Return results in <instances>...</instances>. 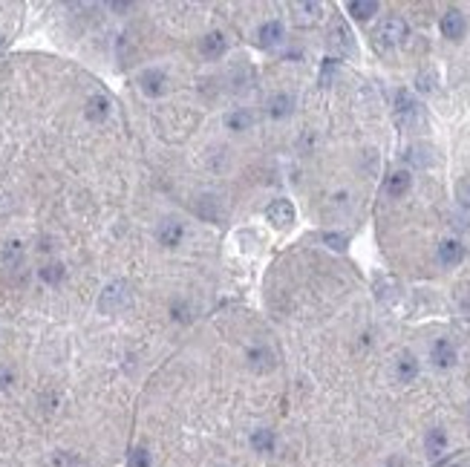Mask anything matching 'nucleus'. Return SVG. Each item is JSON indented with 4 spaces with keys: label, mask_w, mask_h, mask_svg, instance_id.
I'll use <instances>...</instances> for the list:
<instances>
[{
    "label": "nucleus",
    "mask_w": 470,
    "mask_h": 467,
    "mask_svg": "<svg viewBox=\"0 0 470 467\" xmlns=\"http://www.w3.org/2000/svg\"><path fill=\"white\" fill-rule=\"evenodd\" d=\"M444 450H447V433L441 430V427H433V430L424 436V453L430 459H439Z\"/></svg>",
    "instance_id": "2eb2a0df"
},
{
    "label": "nucleus",
    "mask_w": 470,
    "mask_h": 467,
    "mask_svg": "<svg viewBox=\"0 0 470 467\" xmlns=\"http://www.w3.org/2000/svg\"><path fill=\"white\" fill-rule=\"evenodd\" d=\"M396 122L398 127H407V130L421 124V104L416 101L413 92H407V90L396 92Z\"/></svg>",
    "instance_id": "f03ea898"
},
{
    "label": "nucleus",
    "mask_w": 470,
    "mask_h": 467,
    "mask_svg": "<svg viewBox=\"0 0 470 467\" xmlns=\"http://www.w3.org/2000/svg\"><path fill=\"white\" fill-rule=\"evenodd\" d=\"M329 44H332V49H338L341 55H352V52H355V41H352V32H349L343 24H335V26H332V32H329Z\"/></svg>",
    "instance_id": "ddd939ff"
},
{
    "label": "nucleus",
    "mask_w": 470,
    "mask_h": 467,
    "mask_svg": "<svg viewBox=\"0 0 470 467\" xmlns=\"http://www.w3.org/2000/svg\"><path fill=\"white\" fill-rule=\"evenodd\" d=\"M165 81H168V78H165L162 69H145V72L139 75V87H142L145 95H150V99H153V95H162Z\"/></svg>",
    "instance_id": "4468645a"
},
{
    "label": "nucleus",
    "mask_w": 470,
    "mask_h": 467,
    "mask_svg": "<svg viewBox=\"0 0 470 467\" xmlns=\"http://www.w3.org/2000/svg\"><path fill=\"white\" fill-rule=\"evenodd\" d=\"M170 315H173V320H179V323H191V306L185 303V300H176L173 306H170Z\"/></svg>",
    "instance_id": "a878e982"
},
{
    "label": "nucleus",
    "mask_w": 470,
    "mask_h": 467,
    "mask_svg": "<svg viewBox=\"0 0 470 467\" xmlns=\"http://www.w3.org/2000/svg\"><path fill=\"white\" fill-rule=\"evenodd\" d=\"M266 217H268V222H274V225H289V222H295V205H291L289 199H274L268 208H266Z\"/></svg>",
    "instance_id": "9d476101"
},
{
    "label": "nucleus",
    "mask_w": 470,
    "mask_h": 467,
    "mask_svg": "<svg viewBox=\"0 0 470 467\" xmlns=\"http://www.w3.org/2000/svg\"><path fill=\"white\" fill-rule=\"evenodd\" d=\"M410 185H413V177H410V170H396L393 177L387 179V197H393V199L404 197V193L410 190Z\"/></svg>",
    "instance_id": "dca6fc26"
},
{
    "label": "nucleus",
    "mask_w": 470,
    "mask_h": 467,
    "mask_svg": "<svg viewBox=\"0 0 470 467\" xmlns=\"http://www.w3.org/2000/svg\"><path fill=\"white\" fill-rule=\"evenodd\" d=\"M245 361H248L251 372H257V375H266V372H271V369L277 366V358H274V352L268 346H251L245 352Z\"/></svg>",
    "instance_id": "7ed1b4c3"
},
{
    "label": "nucleus",
    "mask_w": 470,
    "mask_h": 467,
    "mask_svg": "<svg viewBox=\"0 0 470 467\" xmlns=\"http://www.w3.org/2000/svg\"><path fill=\"white\" fill-rule=\"evenodd\" d=\"M378 38H381L384 47L401 44L404 38H407V24L401 21V17H387V21L381 24V29H378Z\"/></svg>",
    "instance_id": "423d86ee"
},
{
    "label": "nucleus",
    "mask_w": 470,
    "mask_h": 467,
    "mask_svg": "<svg viewBox=\"0 0 470 467\" xmlns=\"http://www.w3.org/2000/svg\"><path fill=\"white\" fill-rule=\"evenodd\" d=\"M323 243H326L332 251H343L349 240L343 237V234H323Z\"/></svg>",
    "instance_id": "c85d7f7f"
},
{
    "label": "nucleus",
    "mask_w": 470,
    "mask_h": 467,
    "mask_svg": "<svg viewBox=\"0 0 470 467\" xmlns=\"http://www.w3.org/2000/svg\"><path fill=\"white\" fill-rule=\"evenodd\" d=\"M291 110H295V101H291V95H286V92L274 95V99L268 101V115H271V119H277V122L289 119Z\"/></svg>",
    "instance_id": "a211bd4d"
},
{
    "label": "nucleus",
    "mask_w": 470,
    "mask_h": 467,
    "mask_svg": "<svg viewBox=\"0 0 470 467\" xmlns=\"http://www.w3.org/2000/svg\"><path fill=\"white\" fill-rule=\"evenodd\" d=\"M456 199H459V208L462 211H470V179H462L456 185Z\"/></svg>",
    "instance_id": "bb28decb"
},
{
    "label": "nucleus",
    "mask_w": 470,
    "mask_h": 467,
    "mask_svg": "<svg viewBox=\"0 0 470 467\" xmlns=\"http://www.w3.org/2000/svg\"><path fill=\"white\" fill-rule=\"evenodd\" d=\"M87 119L90 122H104L107 115H110V99L107 95H92V99L87 101Z\"/></svg>",
    "instance_id": "6ab92c4d"
},
{
    "label": "nucleus",
    "mask_w": 470,
    "mask_h": 467,
    "mask_svg": "<svg viewBox=\"0 0 470 467\" xmlns=\"http://www.w3.org/2000/svg\"><path fill=\"white\" fill-rule=\"evenodd\" d=\"M193 211H197L200 220H205V222H220V220L225 217L222 199L213 197V193H202V197L197 199V205H193Z\"/></svg>",
    "instance_id": "20e7f679"
},
{
    "label": "nucleus",
    "mask_w": 470,
    "mask_h": 467,
    "mask_svg": "<svg viewBox=\"0 0 470 467\" xmlns=\"http://www.w3.org/2000/svg\"><path fill=\"white\" fill-rule=\"evenodd\" d=\"M251 124H254V115H251L248 110H234L228 119H225V127L234 130V133H243V130H248Z\"/></svg>",
    "instance_id": "4be33fe9"
},
{
    "label": "nucleus",
    "mask_w": 470,
    "mask_h": 467,
    "mask_svg": "<svg viewBox=\"0 0 470 467\" xmlns=\"http://www.w3.org/2000/svg\"><path fill=\"white\" fill-rule=\"evenodd\" d=\"M407 162L413 167H430L436 159H433V150H430L427 145H416V147L407 150Z\"/></svg>",
    "instance_id": "aec40b11"
},
{
    "label": "nucleus",
    "mask_w": 470,
    "mask_h": 467,
    "mask_svg": "<svg viewBox=\"0 0 470 467\" xmlns=\"http://www.w3.org/2000/svg\"><path fill=\"white\" fill-rule=\"evenodd\" d=\"M430 361H433L436 369H450V366L456 363V349H453V343H450L447 338H439V341L433 343V349H430Z\"/></svg>",
    "instance_id": "0eeeda50"
},
{
    "label": "nucleus",
    "mask_w": 470,
    "mask_h": 467,
    "mask_svg": "<svg viewBox=\"0 0 470 467\" xmlns=\"http://www.w3.org/2000/svg\"><path fill=\"white\" fill-rule=\"evenodd\" d=\"M396 372H398V381H401V384H410V381L419 375V361H416L413 355H401Z\"/></svg>",
    "instance_id": "5701e85b"
},
{
    "label": "nucleus",
    "mask_w": 470,
    "mask_h": 467,
    "mask_svg": "<svg viewBox=\"0 0 470 467\" xmlns=\"http://www.w3.org/2000/svg\"><path fill=\"white\" fill-rule=\"evenodd\" d=\"M283 38H286V29H283L280 21H266L260 26V44L263 47H277V44H283Z\"/></svg>",
    "instance_id": "f3484780"
},
{
    "label": "nucleus",
    "mask_w": 470,
    "mask_h": 467,
    "mask_svg": "<svg viewBox=\"0 0 470 467\" xmlns=\"http://www.w3.org/2000/svg\"><path fill=\"white\" fill-rule=\"evenodd\" d=\"M464 245L459 243V240H444L441 245H439V263L441 265H447V268H453V265H459L462 260H464Z\"/></svg>",
    "instance_id": "f8f14e48"
},
{
    "label": "nucleus",
    "mask_w": 470,
    "mask_h": 467,
    "mask_svg": "<svg viewBox=\"0 0 470 467\" xmlns=\"http://www.w3.org/2000/svg\"><path fill=\"white\" fill-rule=\"evenodd\" d=\"M349 9V15L352 17H358V21H369V17L372 15H378V3H375V0H352V3L346 6Z\"/></svg>",
    "instance_id": "412c9836"
},
{
    "label": "nucleus",
    "mask_w": 470,
    "mask_h": 467,
    "mask_svg": "<svg viewBox=\"0 0 470 467\" xmlns=\"http://www.w3.org/2000/svg\"><path fill=\"white\" fill-rule=\"evenodd\" d=\"M225 49H228V41H225L222 32H208L200 41V52L208 58V61H217V58H222Z\"/></svg>",
    "instance_id": "9b49d317"
},
{
    "label": "nucleus",
    "mask_w": 470,
    "mask_h": 467,
    "mask_svg": "<svg viewBox=\"0 0 470 467\" xmlns=\"http://www.w3.org/2000/svg\"><path fill=\"white\" fill-rule=\"evenodd\" d=\"M321 3H291V21L298 26H315L321 21Z\"/></svg>",
    "instance_id": "6e6552de"
},
{
    "label": "nucleus",
    "mask_w": 470,
    "mask_h": 467,
    "mask_svg": "<svg viewBox=\"0 0 470 467\" xmlns=\"http://www.w3.org/2000/svg\"><path fill=\"white\" fill-rule=\"evenodd\" d=\"M416 87L421 90V92H436V72H421L419 78H416Z\"/></svg>",
    "instance_id": "cd10ccee"
},
{
    "label": "nucleus",
    "mask_w": 470,
    "mask_h": 467,
    "mask_svg": "<svg viewBox=\"0 0 470 467\" xmlns=\"http://www.w3.org/2000/svg\"><path fill=\"white\" fill-rule=\"evenodd\" d=\"M38 275H41V280H44V283H49V286H58V283L64 280V275H67V271H64V265H61V263H52V265H44L41 271H38Z\"/></svg>",
    "instance_id": "b1692460"
},
{
    "label": "nucleus",
    "mask_w": 470,
    "mask_h": 467,
    "mask_svg": "<svg viewBox=\"0 0 470 467\" xmlns=\"http://www.w3.org/2000/svg\"><path fill=\"white\" fill-rule=\"evenodd\" d=\"M127 306H130V286L124 280L110 283L102 291V297H99V311L102 315H115V311H122Z\"/></svg>",
    "instance_id": "f257e3e1"
},
{
    "label": "nucleus",
    "mask_w": 470,
    "mask_h": 467,
    "mask_svg": "<svg viewBox=\"0 0 470 467\" xmlns=\"http://www.w3.org/2000/svg\"><path fill=\"white\" fill-rule=\"evenodd\" d=\"M21 257H24V245L17 243V240L3 248V263L6 265H17V263H21Z\"/></svg>",
    "instance_id": "393cba45"
},
{
    "label": "nucleus",
    "mask_w": 470,
    "mask_h": 467,
    "mask_svg": "<svg viewBox=\"0 0 470 467\" xmlns=\"http://www.w3.org/2000/svg\"><path fill=\"white\" fill-rule=\"evenodd\" d=\"M439 29H441L444 38H450V41H459V38L464 35V15L459 9H450L447 15H441Z\"/></svg>",
    "instance_id": "1a4fd4ad"
},
{
    "label": "nucleus",
    "mask_w": 470,
    "mask_h": 467,
    "mask_svg": "<svg viewBox=\"0 0 470 467\" xmlns=\"http://www.w3.org/2000/svg\"><path fill=\"white\" fill-rule=\"evenodd\" d=\"M332 72H335V61H329V64H326V69H323V78H321V81H323V84H329V78H332Z\"/></svg>",
    "instance_id": "c756f323"
},
{
    "label": "nucleus",
    "mask_w": 470,
    "mask_h": 467,
    "mask_svg": "<svg viewBox=\"0 0 470 467\" xmlns=\"http://www.w3.org/2000/svg\"><path fill=\"white\" fill-rule=\"evenodd\" d=\"M182 237H185V228H182L179 220H162L159 228H156V240H159V245H165V248H176L182 243Z\"/></svg>",
    "instance_id": "39448f33"
},
{
    "label": "nucleus",
    "mask_w": 470,
    "mask_h": 467,
    "mask_svg": "<svg viewBox=\"0 0 470 467\" xmlns=\"http://www.w3.org/2000/svg\"><path fill=\"white\" fill-rule=\"evenodd\" d=\"M3 44H6V38H3V35H0V49H3Z\"/></svg>",
    "instance_id": "7c9ffc66"
}]
</instances>
